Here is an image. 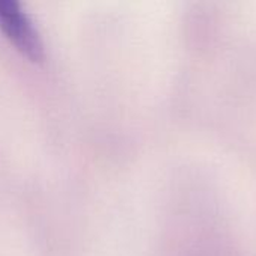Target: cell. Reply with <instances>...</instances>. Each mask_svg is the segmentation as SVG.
I'll return each mask as SVG.
<instances>
[{
  "label": "cell",
  "mask_w": 256,
  "mask_h": 256,
  "mask_svg": "<svg viewBox=\"0 0 256 256\" xmlns=\"http://www.w3.org/2000/svg\"><path fill=\"white\" fill-rule=\"evenodd\" d=\"M0 28L28 57L38 60L44 57L42 33L20 0H0Z\"/></svg>",
  "instance_id": "obj_1"
}]
</instances>
